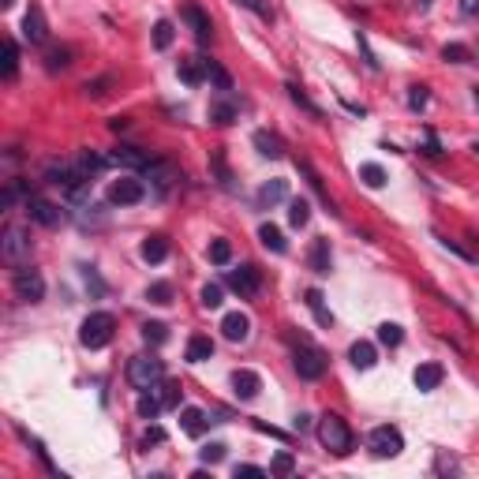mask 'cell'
Segmentation results:
<instances>
[{
    "instance_id": "16",
    "label": "cell",
    "mask_w": 479,
    "mask_h": 479,
    "mask_svg": "<svg viewBox=\"0 0 479 479\" xmlns=\"http://www.w3.org/2000/svg\"><path fill=\"white\" fill-rule=\"evenodd\" d=\"M442 378H445V371H442V363H419L416 371H412V382H416V389L419 393H430V389H438L442 386Z\"/></svg>"
},
{
    "instance_id": "31",
    "label": "cell",
    "mask_w": 479,
    "mask_h": 479,
    "mask_svg": "<svg viewBox=\"0 0 479 479\" xmlns=\"http://www.w3.org/2000/svg\"><path fill=\"white\" fill-rule=\"evenodd\" d=\"M236 116H240V109L229 98H221V101H213V105H210V124H218V127H229Z\"/></svg>"
},
{
    "instance_id": "21",
    "label": "cell",
    "mask_w": 479,
    "mask_h": 479,
    "mask_svg": "<svg viewBox=\"0 0 479 479\" xmlns=\"http://www.w3.org/2000/svg\"><path fill=\"white\" fill-rule=\"evenodd\" d=\"M259 206L262 210H270V206H277V203H285L289 198V180H270V183H262L259 187Z\"/></svg>"
},
{
    "instance_id": "10",
    "label": "cell",
    "mask_w": 479,
    "mask_h": 479,
    "mask_svg": "<svg viewBox=\"0 0 479 479\" xmlns=\"http://www.w3.org/2000/svg\"><path fill=\"white\" fill-rule=\"evenodd\" d=\"M23 206H27L30 221H38V225H45V229H57L60 221H64V210H60V206L49 203V198H42V195H30Z\"/></svg>"
},
{
    "instance_id": "11",
    "label": "cell",
    "mask_w": 479,
    "mask_h": 479,
    "mask_svg": "<svg viewBox=\"0 0 479 479\" xmlns=\"http://www.w3.org/2000/svg\"><path fill=\"white\" fill-rule=\"evenodd\" d=\"M150 161H154V157L142 154L139 146H116L113 154H109V165H116V169H124V172H146Z\"/></svg>"
},
{
    "instance_id": "53",
    "label": "cell",
    "mask_w": 479,
    "mask_h": 479,
    "mask_svg": "<svg viewBox=\"0 0 479 479\" xmlns=\"http://www.w3.org/2000/svg\"><path fill=\"white\" fill-rule=\"evenodd\" d=\"M423 154H427V157H438V154H442V142H438V135L430 131V127H427V135H423Z\"/></svg>"
},
{
    "instance_id": "40",
    "label": "cell",
    "mask_w": 479,
    "mask_h": 479,
    "mask_svg": "<svg viewBox=\"0 0 479 479\" xmlns=\"http://www.w3.org/2000/svg\"><path fill=\"white\" fill-rule=\"evenodd\" d=\"M359 180H363L367 187H386V169L374 165V161H363L359 165Z\"/></svg>"
},
{
    "instance_id": "49",
    "label": "cell",
    "mask_w": 479,
    "mask_h": 479,
    "mask_svg": "<svg viewBox=\"0 0 479 479\" xmlns=\"http://www.w3.org/2000/svg\"><path fill=\"white\" fill-rule=\"evenodd\" d=\"M109 86H113V79L101 75V79H94V83H83V94H86V98H105Z\"/></svg>"
},
{
    "instance_id": "32",
    "label": "cell",
    "mask_w": 479,
    "mask_h": 479,
    "mask_svg": "<svg viewBox=\"0 0 479 479\" xmlns=\"http://www.w3.org/2000/svg\"><path fill=\"white\" fill-rule=\"evenodd\" d=\"M303 300H307V307H311V315H315V322H318V326H333V315L326 311L322 292H318V289H307V292H303Z\"/></svg>"
},
{
    "instance_id": "44",
    "label": "cell",
    "mask_w": 479,
    "mask_h": 479,
    "mask_svg": "<svg viewBox=\"0 0 479 479\" xmlns=\"http://www.w3.org/2000/svg\"><path fill=\"white\" fill-rule=\"evenodd\" d=\"M404 341V330L397 322H382L378 326V345H386V348H397Z\"/></svg>"
},
{
    "instance_id": "34",
    "label": "cell",
    "mask_w": 479,
    "mask_h": 479,
    "mask_svg": "<svg viewBox=\"0 0 479 479\" xmlns=\"http://www.w3.org/2000/svg\"><path fill=\"white\" fill-rule=\"evenodd\" d=\"M285 90H289V98L296 101V105L303 109V113H311V116H315V120H322V109H318L315 101H311L307 94H303V86H300V83H285Z\"/></svg>"
},
{
    "instance_id": "42",
    "label": "cell",
    "mask_w": 479,
    "mask_h": 479,
    "mask_svg": "<svg viewBox=\"0 0 479 479\" xmlns=\"http://www.w3.org/2000/svg\"><path fill=\"white\" fill-rule=\"evenodd\" d=\"M142 341H146L150 348L165 345V341H169V326H165V322H146V326H142Z\"/></svg>"
},
{
    "instance_id": "2",
    "label": "cell",
    "mask_w": 479,
    "mask_h": 479,
    "mask_svg": "<svg viewBox=\"0 0 479 479\" xmlns=\"http://www.w3.org/2000/svg\"><path fill=\"white\" fill-rule=\"evenodd\" d=\"M113 333H116V318L109 315V311H94V315H86L83 326H79L83 348H105L109 341H113Z\"/></svg>"
},
{
    "instance_id": "57",
    "label": "cell",
    "mask_w": 479,
    "mask_h": 479,
    "mask_svg": "<svg viewBox=\"0 0 479 479\" xmlns=\"http://www.w3.org/2000/svg\"><path fill=\"white\" fill-rule=\"evenodd\" d=\"M438 472H457V461H445V457H438Z\"/></svg>"
},
{
    "instance_id": "28",
    "label": "cell",
    "mask_w": 479,
    "mask_h": 479,
    "mask_svg": "<svg viewBox=\"0 0 479 479\" xmlns=\"http://www.w3.org/2000/svg\"><path fill=\"white\" fill-rule=\"evenodd\" d=\"M210 356H213V341L206 337V333H195V337L187 341V363H206Z\"/></svg>"
},
{
    "instance_id": "3",
    "label": "cell",
    "mask_w": 479,
    "mask_h": 479,
    "mask_svg": "<svg viewBox=\"0 0 479 479\" xmlns=\"http://www.w3.org/2000/svg\"><path fill=\"white\" fill-rule=\"evenodd\" d=\"M30 247H34V240H30V229L8 225L4 233H0V259H4L8 266H23V262L30 259Z\"/></svg>"
},
{
    "instance_id": "23",
    "label": "cell",
    "mask_w": 479,
    "mask_h": 479,
    "mask_svg": "<svg viewBox=\"0 0 479 479\" xmlns=\"http://www.w3.org/2000/svg\"><path fill=\"white\" fill-rule=\"evenodd\" d=\"M259 240H262V247H270L274 255L289 251V240H285V233L274 225V221H262V225H259Z\"/></svg>"
},
{
    "instance_id": "61",
    "label": "cell",
    "mask_w": 479,
    "mask_h": 479,
    "mask_svg": "<svg viewBox=\"0 0 479 479\" xmlns=\"http://www.w3.org/2000/svg\"><path fill=\"white\" fill-rule=\"evenodd\" d=\"M419 8H430V0H419Z\"/></svg>"
},
{
    "instance_id": "27",
    "label": "cell",
    "mask_w": 479,
    "mask_h": 479,
    "mask_svg": "<svg viewBox=\"0 0 479 479\" xmlns=\"http://www.w3.org/2000/svg\"><path fill=\"white\" fill-rule=\"evenodd\" d=\"M146 172H150V180H154V187L161 191V195L172 187V180H177V169H172L169 161H150V169H146Z\"/></svg>"
},
{
    "instance_id": "8",
    "label": "cell",
    "mask_w": 479,
    "mask_h": 479,
    "mask_svg": "<svg viewBox=\"0 0 479 479\" xmlns=\"http://www.w3.org/2000/svg\"><path fill=\"white\" fill-rule=\"evenodd\" d=\"M367 445H371L374 457H397V453L404 450V435L397 427H374L371 435H367Z\"/></svg>"
},
{
    "instance_id": "46",
    "label": "cell",
    "mask_w": 479,
    "mask_h": 479,
    "mask_svg": "<svg viewBox=\"0 0 479 479\" xmlns=\"http://www.w3.org/2000/svg\"><path fill=\"white\" fill-rule=\"evenodd\" d=\"M157 393H161V404H165V409H180V386H177V382H157Z\"/></svg>"
},
{
    "instance_id": "22",
    "label": "cell",
    "mask_w": 479,
    "mask_h": 479,
    "mask_svg": "<svg viewBox=\"0 0 479 479\" xmlns=\"http://www.w3.org/2000/svg\"><path fill=\"white\" fill-rule=\"evenodd\" d=\"M27 198H30V183L15 177V180L4 183V191H0V210H12L15 203H27Z\"/></svg>"
},
{
    "instance_id": "56",
    "label": "cell",
    "mask_w": 479,
    "mask_h": 479,
    "mask_svg": "<svg viewBox=\"0 0 479 479\" xmlns=\"http://www.w3.org/2000/svg\"><path fill=\"white\" fill-rule=\"evenodd\" d=\"M461 15L476 19V15H479V0H461Z\"/></svg>"
},
{
    "instance_id": "35",
    "label": "cell",
    "mask_w": 479,
    "mask_h": 479,
    "mask_svg": "<svg viewBox=\"0 0 479 479\" xmlns=\"http://www.w3.org/2000/svg\"><path fill=\"white\" fill-rule=\"evenodd\" d=\"M172 296H177V289H172V281H154L146 289V300L150 303H157V307H169Z\"/></svg>"
},
{
    "instance_id": "18",
    "label": "cell",
    "mask_w": 479,
    "mask_h": 479,
    "mask_svg": "<svg viewBox=\"0 0 479 479\" xmlns=\"http://www.w3.org/2000/svg\"><path fill=\"white\" fill-rule=\"evenodd\" d=\"M221 333H225V341H247V333H251V318H247L244 311H229V315L221 318Z\"/></svg>"
},
{
    "instance_id": "19",
    "label": "cell",
    "mask_w": 479,
    "mask_h": 479,
    "mask_svg": "<svg viewBox=\"0 0 479 479\" xmlns=\"http://www.w3.org/2000/svg\"><path fill=\"white\" fill-rule=\"evenodd\" d=\"M296 172H300L303 180H307V187H311V191H315V195L326 203V210H330V213H337V210H333V203H330V195H326V187H322V177L315 172V165H311L307 157H296Z\"/></svg>"
},
{
    "instance_id": "50",
    "label": "cell",
    "mask_w": 479,
    "mask_h": 479,
    "mask_svg": "<svg viewBox=\"0 0 479 479\" xmlns=\"http://www.w3.org/2000/svg\"><path fill=\"white\" fill-rule=\"evenodd\" d=\"M165 438H169V435H165V427H157V423H154V427H146V430H142V450H150V445H161L165 442Z\"/></svg>"
},
{
    "instance_id": "39",
    "label": "cell",
    "mask_w": 479,
    "mask_h": 479,
    "mask_svg": "<svg viewBox=\"0 0 479 479\" xmlns=\"http://www.w3.org/2000/svg\"><path fill=\"white\" fill-rule=\"evenodd\" d=\"M307 221H311V203H307V198H292V203H289V225L303 229Z\"/></svg>"
},
{
    "instance_id": "9",
    "label": "cell",
    "mask_w": 479,
    "mask_h": 479,
    "mask_svg": "<svg viewBox=\"0 0 479 479\" xmlns=\"http://www.w3.org/2000/svg\"><path fill=\"white\" fill-rule=\"evenodd\" d=\"M146 198V183H142L139 177H120L113 187H109V203L113 206H135Z\"/></svg>"
},
{
    "instance_id": "55",
    "label": "cell",
    "mask_w": 479,
    "mask_h": 479,
    "mask_svg": "<svg viewBox=\"0 0 479 479\" xmlns=\"http://www.w3.org/2000/svg\"><path fill=\"white\" fill-rule=\"evenodd\" d=\"M240 476H270V468H259V465H236V479Z\"/></svg>"
},
{
    "instance_id": "20",
    "label": "cell",
    "mask_w": 479,
    "mask_h": 479,
    "mask_svg": "<svg viewBox=\"0 0 479 479\" xmlns=\"http://www.w3.org/2000/svg\"><path fill=\"white\" fill-rule=\"evenodd\" d=\"M177 75H180L187 86L206 83V57H183V60L177 64Z\"/></svg>"
},
{
    "instance_id": "59",
    "label": "cell",
    "mask_w": 479,
    "mask_h": 479,
    "mask_svg": "<svg viewBox=\"0 0 479 479\" xmlns=\"http://www.w3.org/2000/svg\"><path fill=\"white\" fill-rule=\"evenodd\" d=\"M472 101H476V109H479V86H472Z\"/></svg>"
},
{
    "instance_id": "47",
    "label": "cell",
    "mask_w": 479,
    "mask_h": 479,
    "mask_svg": "<svg viewBox=\"0 0 479 479\" xmlns=\"http://www.w3.org/2000/svg\"><path fill=\"white\" fill-rule=\"evenodd\" d=\"M198 300H203V307L218 311L221 303H225V292H221V285H203V292H198Z\"/></svg>"
},
{
    "instance_id": "4",
    "label": "cell",
    "mask_w": 479,
    "mask_h": 479,
    "mask_svg": "<svg viewBox=\"0 0 479 479\" xmlns=\"http://www.w3.org/2000/svg\"><path fill=\"white\" fill-rule=\"evenodd\" d=\"M165 378V363L157 356H135L127 359V382L135 389H154Z\"/></svg>"
},
{
    "instance_id": "38",
    "label": "cell",
    "mask_w": 479,
    "mask_h": 479,
    "mask_svg": "<svg viewBox=\"0 0 479 479\" xmlns=\"http://www.w3.org/2000/svg\"><path fill=\"white\" fill-rule=\"evenodd\" d=\"M206 255H210V262H213V266H229V259H233V244L218 236V240H210Z\"/></svg>"
},
{
    "instance_id": "24",
    "label": "cell",
    "mask_w": 479,
    "mask_h": 479,
    "mask_svg": "<svg viewBox=\"0 0 479 479\" xmlns=\"http://www.w3.org/2000/svg\"><path fill=\"white\" fill-rule=\"evenodd\" d=\"M348 359H352L356 371H371V367L378 363V352H374L371 341H356V345L348 348Z\"/></svg>"
},
{
    "instance_id": "33",
    "label": "cell",
    "mask_w": 479,
    "mask_h": 479,
    "mask_svg": "<svg viewBox=\"0 0 479 479\" xmlns=\"http://www.w3.org/2000/svg\"><path fill=\"white\" fill-rule=\"evenodd\" d=\"M206 79L213 83V90H221V94H229L233 90V75H229L225 68H221L218 60H206Z\"/></svg>"
},
{
    "instance_id": "25",
    "label": "cell",
    "mask_w": 479,
    "mask_h": 479,
    "mask_svg": "<svg viewBox=\"0 0 479 479\" xmlns=\"http://www.w3.org/2000/svg\"><path fill=\"white\" fill-rule=\"evenodd\" d=\"M142 259L146 262H165L169 259V236H161V233H154V236H146L142 240Z\"/></svg>"
},
{
    "instance_id": "12",
    "label": "cell",
    "mask_w": 479,
    "mask_h": 479,
    "mask_svg": "<svg viewBox=\"0 0 479 479\" xmlns=\"http://www.w3.org/2000/svg\"><path fill=\"white\" fill-rule=\"evenodd\" d=\"M180 15H183V23L191 27V34H195V42H198V45H206V42L213 38V23H210V15H206L198 4H183V12H180Z\"/></svg>"
},
{
    "instance_id": "62",
    "label": "cell",
    "mask_w": 479,
    "mask_h": 479,
    "mask_svg": "<svg viewBox=\"0 0 479 479\" xmlns=\"http://www.w3.org/2000/svg\"><path fill=\"white\" fill-rule=\"evenodd\" d=\"M472 150H476V154H479V142H472Z\"/></svg>"
},
{
    "instance_id": "17",
    "label": "cell",
    "mask_w": 479,
    "mask_h": 479,
    "mask_svg": "<svg viewBox=\"0 0 479 479\" xmlns=\"http://www.w3.org/2000/svg\"><path fill=\"white\" fill-rule=\"evenodd\" d=\"M251 142H255V150H259L262 157H270V161L285 157V139H281L277 131H266V127H262V131L251 135Z\"/></svg>"
},
{
    "instance_id": "58",
    "label": "cell",
    "mask_w": 479,
    "mask_h": 479,
    "mask_svg": "<svg viewBox=\"0 0 479 479\" xmlns=\"http://www.w3.org/2000/svg\"><path fill=\"white\" fill-rule=\"evenodd\" d=\"M292 427H296V430H307V427H311V416H296V423H292Z\"/></svg>"
},
{
    "instance_id": "52",
    "label": "cell",
    "mask_w": 479,
    "mask_h": 479,
    "mask_svg": "<svg viewBox=\"0 0 479 479\" xmlns=\"http://www.w3.org/2000/svg\"><path fill=\"white\" fill-rule=\"evenodd\" d=\"M427 101H430V90H427V86H412V90H409V109H412V113H419Z\"/></svg>"
},
{
    "instance_id": "48",
    "label": "cell",
    "mask_w": 479,
    "mask_h": 479,
    "mask_svg": "<svg viewBox=\"0 0 479 479\" xmlns=\"http://www.w3.org/2000/svg\"><path fill=\"white\" fill-rule=\"evenodd\" d=\"M198 461H203V465H221V461H225V442L203 445V450H198Z\"/></svg>"
},
{
    "instance_id": "43",
    "label": "cell",
    "mask_w": 479,
    "mask_h": 479,
    "mask_svg": "<svg viewBox=\"0 0 479 479\" xmlns=\"http://www.w3.org/2000/svg\"><path fill=\"white\" fill-rule=\"evenodd\" d=\"M296 472V457H292L289 450L274 453V461H270V476H292Z\"/></svg>"
},
{
    "instance_id": "37",
    "label": "cell",
    "mask_w": 479,
    "mask_h": 479,
    "mask_svg": "<svg viewBox=\"0 0 479 479\" xmlns=\"http://www.w3.org/2000/svg\"><path fill=\"white\" fill-rule=\"evenodd\" d=\"M15 71H19V45L8 38V42H4V60H0V75L15 79Z\"/></svg>"
},
{
    "instance_id": "13",
    "label": "cell",
    "mask_w": 479,
    "mask_h": 479,
    "mask_svg": "<svg viewBox=\"0 0 479 479\" xmlns=\"http://www.w3.org/2000/svg\"><path fill=\"white\" fill-rule=\"evenodd\" d=\"M23 38H27L30 45H42L45 38H49V23H45V12L38 4H30L27 15H23Z\"/></svg>"
},
{
    "instance_id": "7",
    "label": "cell",
    "mask_w": 479,
    "mask_h": 479,
    "mask_svg": "<svg viewBox=\"0 0 479 479\" xmlns=\"http://www.w3.org/2000/svg\"><path fill=\"white\" fill-rule=\"evenodd\" d=\"M225 285L236 292L240 300H255V296H259V289H262V270L247 262V266H240V270H233V274L225 277Z\"/></svg>"
},
{
    "instance_id": "6",
    "label": "cell",
    "mask_w": 479,
    "mask_h": 479,
    "mask_svg": "<svg viewBox=\"0 0 479 479\" xmlns=\"http://www.w3.org/2000/svg\"><path fill=\"white\" fill-rule=\"evenodd\" d=\"M12 289H15V296H19L23 303H42L45 300V277L38 274V270L19 266L15 277H12Z\"/></svg>"
},
{
    "instance_id": "60",
    "label": "cell",
    "mask_w": 479,
    "mask_h": 479,
    "mask_svg": "<svg viewBox=\"0 0 479 479\" xmlns=\"http://www.w3.org/2000/svg\"><path fill=\"white\" fill-rule=\"evenodd\" d=\"M0 4H4V8H12V4H15V0H0Z\"/></svg>"
},
{
    "instance_id": "15",
    "label": "cell",
    "mask_w": 479,
    "mask_h": 479,
    "mask_svg": "<svg viewBox=\"0 0 479 479\" xmlns=\"http://www.w3.org/2000/svg\"><path fill=\"white\" fill-rule=\"evenodd\" d=\"M262 389V378L251 371V367H240V371H233V393L240 397V401H255Z\"/></svg>"
},
{
    "instance_id": "51",
    "label": "cell",
    "mask_w": 479,
    "mask_h": 479,
    "mask_svg": "<svg viewBox=\"0 0 479 479\" xmlns=\"http://www.w3.org/2000/svg\"><path fill=\"white\" fill-rule=\"evenodd\" d=\"M240 4H244L247 12H255L262 23H274V8H270V4H262V0H240Z\"/></svg>"
},
{
    "instance_id": "1",
    "label": "cell",
    "mask_w": 479,
    "mask_h": 479,
    "mask_svg": "<svg viewBox=\"0 0 479 479\" xmlns=\"http://www.w3.org/2000/svg\"><path fill=\"white\" fill-rule=\"evenodd\" d=\"M318 442H322V450L345 457V453H352L356 435H352V427H348L337 412H330V416H322V423H318Z\"/></svg>"
},
{
    "instance_id": "30",
    "label": "cell",
    "mask_w": 479,
    "mask_h": 479,
    "mask_svg": "<svg viewBox=\"0 0 479 479\" xmlns=\"http://www.w3.org/2000/svg\"><path fill=\"white\" fill-rule=\"evenodd\" d=\"M161 409H165V404H161V393H157V386H154V389H142V397H139V416H142V419H157V416H161Z\"/></svg>"
},
{
    "instance_id": "14",
    "label": "cell",
    "mask_w": 479,
    "mask_h": 479,
    "mask_svg": "<svg viewBox=\"0 0 479 479\" xmlns=\"http://www.w3.org/2000/svg\"><path fill=\"white\" fill-rule=\"evenodd\" d=\"M307 266L315 270L318 277H326L333 270V255H330V240L326 236H315L311 240V251H307Z\"/></svg>"
},
{
    "instance_id": "54",
    "label": "cell",
    "mask_w": 479,
    "mask_h": 479,
    "mask_svg": "<svg viewBox=\"0 0 479 479\" xmlns=\"http://www.w3.org/2000/svg\"><path fill=\"white\" fill-rule=\"evenodd\" d=\"M255 430H262V435H270V438H281V442H289V435H285V430L270 427V423H262V419H255Z\"/></svg>"
},
{
    "instance_id": "36",
    "label": "cell",
    "mask_w": 479,
    "mask_h": 479,
    "mask_svg": "<svg viewBox=\"0 0 479 479\" xmlns=\"http://www.w3.org/2000/svg\"><path fill=\"white\" fill-rule=\"evenodd\" d=\"M71 60H75V49H68V45H60V49H49V53H45V68H49V71L71 68Z\"/></svg>"
},
{
    "instance_id": "29",
    "label": "cell",
    "mask_w": 479,
    "mask_h": 479,
    "mask_svg": "<svg viewBox=\"0 0 479 479\" xmlns=\"http://www.w3.org/2000/svg\"><path fill=\"white\" fill-rule=\"evenodd\" d=\"M210 172H213V180H218V187L233 191V169H229V161H225L221 150H213V154H210Z\"/></svg>"
},
{
    "instance_id": "45",
    "label": "cell",
    "mask_w": 479,
    "mask_h": 479,
    "mask_svg": "<svg viewBox=\"0 0 479 479\" xmlns=\"http://www.w3.org/2000/svg\"><path fill=\"white\" fill-rule=\"evenodd\" d=\"M442 60L445 64H472V49H468V45H461V42H450L442 49Z\"/></svg>"
},
{
    "instance_id": "26",
    "label": "cell",
    "mask_w": 479,
    "mask_h": 479,
    "mask_svg": "<svg viewBox=\"0 0 479 479\" xmlns=\"http://www.w3.org/2000/svg\"><path fill=\"white\" fill-rule=\"evenodd\" d=\"M206 423H210V419H206V412H203V409H195V404H187V409L180 412V427H183V435H191V438L203 435Z\"/></svg>"
},
{
    "instance_id": "5",
    "label": "cell",
    "mask_w": 479,
    "mask_h": 479,
    "mask_svg": "<svg viewBox=\"0 0 479 479\" xmlns=\"http://www.w3.org/2000/svg\"><path fill=\"white\" fill-rule=\"evenodd\" d=\"M292 363H296V374L303 382H318L326 374V367H330V359H326V352L322 348H315V345H300L296 348V359H292Z\"/></svg>"
},
{
    "instance_id": "41",
    "label": "cell",
    "mask_w": 479,
    "mask_h": 479,
    "mask_svg": "<svg viewBox=\"0 0 479 479\" xmlns=\"http://www.w3.org/2000/svg\"><path fill=\"white\" fill-rule=\"evenodd\" d=\"M172 38H177L172 23H169V19H157V23H154V49H157V53H165V49L172 45Z\"/></svg>"
}]
</instances>
